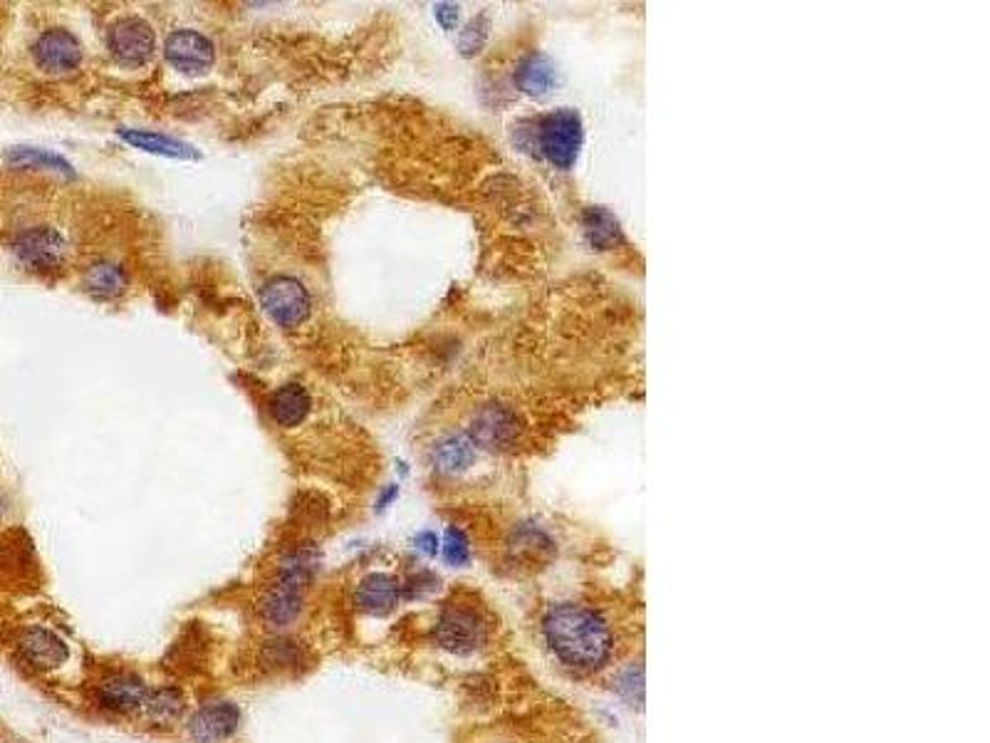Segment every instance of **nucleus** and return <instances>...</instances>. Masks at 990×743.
I'll return each mask as SVG.
<instances>
[{"mask_svg":"<svg viewBox=\"0 0 990 743\" xmlns=\"http://www.w3.org/2000/svg\"><path fill=\"white\" fill-rule=\"evenodd\" d=\"M543 637L552 657L572 674H594L614 657L617 635L599 607L557 602L543 617Z\"/></svg>","mask_w":990,"mask_h":743,"instance_id":"f257e3e1","label":"nucleus"},{"mask_svg":"<svg viewBox=\"0 0 990 743\" xmlns=\"http://www.w3.org/2000/svg\"><path fill=\"white\" fill-rule=\"evenodd\" d=\"M518 132L528 134V139L518 142L525 152L538 147V152L547 157L550 164H555L557 169H570L575 164L577 154H580L582 117L580 112H575L570 107H562L557 112L538 119L535 129L520 127Z\"/></svg>","mask_w":990,"mask_h":743,"instance_id":"f03ea898","label":"nucleus"},{"mask_svg":"<svg viewBox=\"0 0 990 743\" xmlns=\"http://www.w3.org/2000/svg\"><path fill=\"white\" fill-rule=\"evenodd\" d=\"M434 639L446 652L466 657L488 642V620L473 605H446L436 620Z\"/></svg>","mask_w":990,"mask_h":743,"instance_id":"7ed1b4c3","label":"nucleus"},{"mask_svg":"<svg viewBox=\"0 0 990 743\" xmlns=\"http://www.w3.org/2000/svg\"><path fill=\"white\" fill-rule=\"evenodd\" d=\"M260 303L265 313L283 327H297L310 318V295L305 285L288 275L270 278L260 290Z\"/></svg>","mask_w":990,"mask_h":743,"instance_id":"20e7f679","label":"nucleus"},{"mask_svg":"<svg viewBox=\"0 0 990 743\" xmlns=\"http://www.w3.org/2000/svg\"><path fill=\"white\" fill-rule=\"evenodd\" d=\"M107 43L122 65L139 67L154 57V30L142 18H122L109 28Z\"/></svg>","mask_w":990,"mask_h":743,"instance_id":"39448f33","label":"nucleus"},{"mask_svg":"<svg viewBox=\"0 0 990 743\" xmlns=\"http://www.w3.org/2000/svg\"><path fill=\"white\" fill-rule=\"evenodd\" d=\"M241 726V709L233 701H211L191 714L186 734L196 743H223Z\"/></svg>","mask_w":990,"mask_h":743,"instance_id":"423d86ee","label":"nucleus"},{"mask_svg":"<svg viewBox=\"0 0 990 743\" xmlns=\"http://www.w3.org/2000/svg\"><path fill=\"white\" fill-rule=\"evenodd\" d=\"M515 436H518V419L503 404L481 407L476 417L471 419V426H468V439L473 441V446H481V449H508Z\"/></svg>","mask_w":990,"mask_h":743,"instance_id":"0eeeda50","label":"nucleus"},{"mask_svg":"<svg viewBox=\"0 0 990 743\" xmlns=\"http://www.w3.org/2000/svg\"><path fill=\"white\" fill-rule=\"evenodd\" d=\"M13 251L23 266L33 270H50L62 263L67 251V243L55 228L40 226L20 233L13 243Z\"/></svg>","mask_w":990,"mask_h":743,"instance_id":"6e6552de","label":"nucleus"},{"mask_svg":"<svg viewBox=\"0 0 990 743\" xmlns=\"http://www.w3.org/2000/svg\"><path fill=\"white\" fill-rule=\"evenodd\" d=\"M18 652L25 662L40 672H50V669L62 667L70 659V647L67 642L57 635L55 630L48 627H25L18 637Z\"/></svg>","mask_w":990,"mask_h":743,"instance_id":"1a4fd4ad","label":"nucleus"},{"mask_svg":"<svg viewBox=\"0 0 990 743\" xmlns=\"http://www.w3.org/2000/svg\"><path fill=\"white\" fill-rule=\"evenodd\" d=\"M305 602V585L288 578H275L258 602V615L270 627H288L300 617Z\"/></svg>","mask_w":990,"mask_h":743,"instance_id":"9d476101","label":"nucleus"},{"mask_svg":"<svg viewBox=\"0 0 990 743\" xmlns=\"http://www.w3.org/2000/svg\"><path fill=\"white\" fill-rule=\"evenodd\" d=\"M166 60L186 75H203L211 70L216 53L213 43L196 30H176L166 38Z\"/></svg>","mask_w":990,"mask_h":743,"instance_id":"9b49d317","label":"nucleus"},{"mask_svg":"<svg viewBox=\"0 0 990 743\" xmlns=\"http://www.w3.org/2000/svg\"><path fill=\"white\" fill-rule=\"evenodd\" d=\"M33 57L40 70L45 72H70L80 65L82 45L67 30H45L33 45Z\"/></svg>","mask_w":990,"mask_h":743,"instance_id":"f8f14e48","label":"nucleus"},{"mask_svg":"<svg viewBox=\"0 0 990 743\" xmlns=\"http://www.w3.org/2000/svg\"><path fill=\"white\" fill-rule=\"evenodd\" d=\"M147 691V684L137 674L117 672L97 684V699L104 709L117 711V714H132V711L142 709Z\"/></svg>","mask_w":990,"mask_h":743,"instance_id":"ddd939ff","label":"nucleus"},{"mask_svg":"<svg viewBox=\"0 0 990 743\" xmlns=\"http://www.w3.org/2000/svg\"><path fill=\"white\" fill-rule=\"evenodd\" d=\"M404 585L389 573H369L354 590V605L367 615H389L396 610Z\"/></svg>","mask_w":990,"mask_h":743,"instance_id":"4468645a","label":"nucleus"},{"mask_svg":"<svg viewBox=\"0 0 990 743\" xmlns=\"http://www.w3.org/2000/svg\"><path fill=\"white\" fill-rule=\"evenodd\" d=\"M310 404L312 399L307 394V389L302 384L290 382L283 384L273 394V399H270V414H273V419L280 426H288L290 429V426L305 422V417L310 414Z\"/></svg>","mask_w":990,"mask_h":743,"instance_id":"2eb2a0df","label":"nucleus"},{"mask_svg":"<svg viewBox=\"0 0 990 743\" xmlns=\"http://www.w3.org/2000/svg\"><path fill=\"white\" fill-rule=\"evenodd\" d=\"M431 461L444 474H461V471H466L476 461V446L463 434L444 436L431 449Z\"/></svg>","mask_w":990,"mask_h":743,"instance_id":"dca6fc26","label":"nucleus"},{"mask_svg":"<svg viewBox=\"0 0 990 743\" xmlns=\"http://www.w3.org/2000/svg\"><path fill=\"white\" fill-rule=\"evenodd\" d=\"M119 137L124 139L132 147L144 149V152L151 154H161V157H174V159H191L196 157L194 147L181 139L166 137V134L159 132H147V129H119Z\"/></svg>","mask_w":990,"mask_h":743,"instance_id":"f3484780","label":"nucleus"},{"mask_svg":"<svg viewBox=\"0 0 990 743\" xmlns=\"http://www.w3.org/2000/svg\"><path fill=\"white\" fill-rule=\"evenodd\" d=\"M515 82H518L520 90L528 92V95L543 97L555 87L557 70L545 55L533 53L518 65V70H515Z\"/></svg>","mask_w":990,"mask_h":743,"instance_id":"a211bd4d","label":"nucleus"},{"mask_svg":"<svg viewBox=\"0 0 990 743\" xmlns=\"http://www.w3.org/2000/svg\"><path fill=\"white\" fill-rule=\"evenodd\" d=\"M186 709V699L179 689L174 687H159L147 691V699H144L142 711L144 716L156 726H169L174 721H179L184 716Z\"/></svg>","mask_w":990,"mask_h":743,"instance_id":"6ab92c4d","label":"nucleus"},{"mask_svg":"<svg viewBox=\"0 0 990 743\" xmlns=\"http://www.w3.org/2000/svg\"><path fill=\"white\" fill-rule=\"evenodd\" d=\"M582 228H585V236L590 241L592 248L597 251H607V248L617 246L622 241V231H619L617 218L612 216L607 209L602 206H592V209L585 211L582 216Z\"/></svg>","mask_w":990,"mask_h":743,"instance_id":"aec40b11","label":"nucleus"},{"mask_svg":"<svg viewBox=\"0 0 990 743\" xmlns=\"http://www.w3.org/2000/svg\"><path fill=\"white\" fill-rule=\"evenodd\" d=\"M85 288L95 298H117L127 288V275H124L122 268L112 266V263H95L92 268H87Z\"/></svg>","mask_w":990,"mask_h":743,"instance_id":"412c9836","label":"nucleus"},{"mask_svg":"<svg viewBox=\"0 0 990 743\" xmlns=\"http://www.w3.org/2000/svg\"><path fill=\"white\" fill-rule=\"evenodd\" d=\"M5 161L15 169H48V171H60V174L70 176L72 166L67 164L65 159L57 157V154L48 152V149H38V147H13L8 154H5Z\"/></svg>","mask_w":990,"mask_h":743,"instance_id":"4be33fe9","label":"nucleus"},{"mask_svg":"<svg viewBox=\"0 0 990 743\" xmlns=\"http://www.w3.org/2000/svg\"><path fill=\"white\" fill-rule=\"evenodd\" d=\"M444 558L453 568H463L471 560V545H468L466 533L461 528L451 526L444 535Z\"/></svg>","mask_w":990,"mask_h":743,"instance_id":"5701e85b","label":"nucleus"},{"mask_svg":"<svg viewBox=\"0 0 990 743\" xmlns=\"http://www.w3.org/2000/svg\"><path fill=\"white\" fill-rule=\"evenodd\" d=\"M486 38H488L486 15H478V18L471 20V23L466 25V30L461 33V38H458V48H461L463 55H473L483 48Z\"/></svg>","mask_w":990,"mask_h":743,"instance_id":"b1692460","label":"nucleus"},{"mask_svg":"<svg viewBox=\"0 0 990 743\" xmlns=\"http://www.w3.org/2000/svg\"><path fill=\"white\" fill-rule=\"evenodd\" d=\"M268 659H270V664H283V667H288L290 662H295L297 659V647L290 639H278V642H270L268 644Z\"/></svg>","mask_w":990,"mask_h":743,"instance_id":"393cba45","label":"nucleus"},{"mask_svg":"<svg viewBox=\"0 0 990 743\" xmlns=\"http://www.w3.org/2000/svg\"><path fill=\"white\" fill-rule=\"evenodd\" d=\"M414 545L424 555H436V553H439V538H436V533H429V531L419 533L414 538Z\"/></svg>","mask_w":990,"mask_h":743,"instance_id":"a878e982","label":"nucleus"},{"mask_svg":"<svg viewBox=\"0 0 990 743\" xmlns=\"http://www.w3.org/2000/svg\"><path fill=\"white\" fill-rule=\"evenodd\" d=\"M436 18H439V23L444 25L446 30H451L458 20V8L456 5H446V3L436 5Z\"/></svg>","mask_w":990,"mask_h":743,"instance_id":"bb28decb","label":"nucleus"},{"mask_svg":"<svg viewBox=\"0 0 990 743\" xmlns=\"http://www.w3.org/2000/svg\"><path fill=\"white\" fill-rule=\"evenodd\" d=\"M396 493H399V488L392 486V488H387V491H384L382 496H379V501H377V508H379V511H382V508H387L389 503L394 501V498H396Z\"/></svg>","mask_w":990,"mask_h":743,"instance_id":"cd10ccee","label":"nucleus"}]
</instances>
